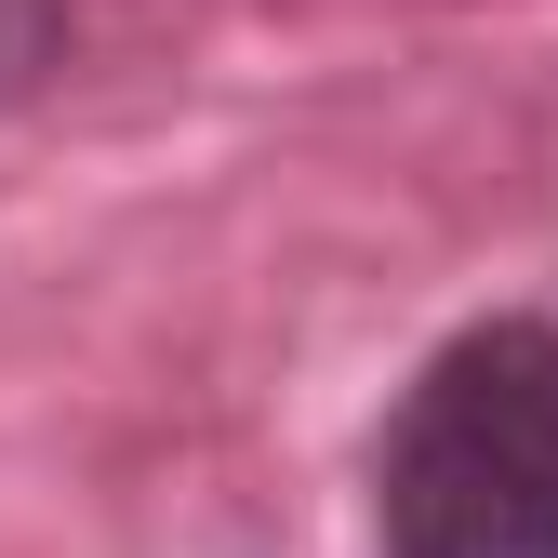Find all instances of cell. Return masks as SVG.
I'll use <instances>...</instances> for the list:
<instances>
[{
  "label": "cell",
  "instance_id": "cell-1",
  "mask_svg": "<svg viewBox=\"0 0 558 558\" xmlns=\"http://www.w3.org/2000/svg\"><path fill=\"white\" fill-rule=\"evenodd\" d=\"M386 558H558V319H478L373 439Z\"/></svg>",
  "mask_w": 558,
  "mask_h": 558
},
{
  "label": "cell",
  "instance_id": "cell-2",
  "mask_svg": "<svg viewBox=\"0 0 558 558\" xmlns=\"http://www.w3.org/2000/svg\"><path fill=\"white\" fill-rule=\"evenodd\" d=\"M66 66V0H0V107H27Z\"/></svg>",
  "mask_w": 558,
  "mask_h": 558
}]
</instances>
